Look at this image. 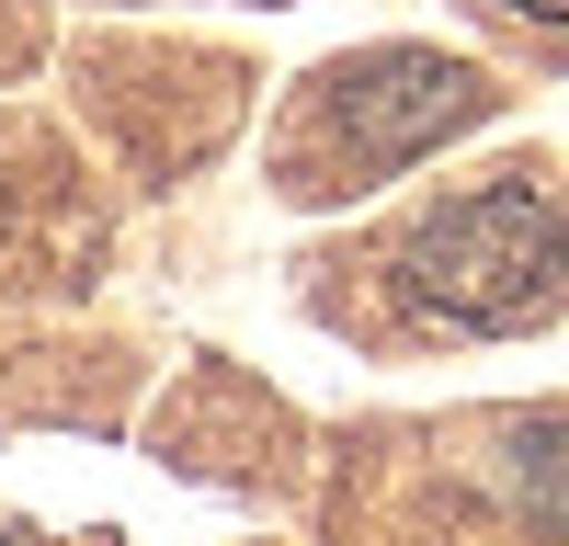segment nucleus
Instances as JSON below:
<instances>
[{
	"label": "nucleus",
	"instance_id": "nucleus-5",
	"mask_svg": "<svg viewBox=\"0 0 569 546\" xmlns=\"http://www.w3.org/2000/svg\"><path fill=\"white\" fill-rule=\"evenodd\" d=\"M0 546H34V535H0Z\"/></svg>",
	"mask_w": 569,
	"mask_h": 546
},
{
	"label": "nucleus",
	"instance_id": "nucleus-3",
	"mask_svg": "<svg viewBox=\"0 0 569 546\" xmlns=\"http://www.w3.org/2000/svg\"><path fill=\"white\" fill-rule=\"evenodd\" d=\"M512 489H525V513L547 535H569V410H547V422L512 433Z\"/></svg>",
	"mask_w": 569,
	"mask_h": 546
},
{
	"label": "nucleus",
	"instance_id": "nucleus-1",
	"mask_svg": "<svg viewBox=\"0 0 569 546\" xmlns=\"http://www.w3.org/2000/svg\"><path fill=\"white\" fill-rule=\"evenodd\" d=\"M410 296L467 318V331H536V318L569 296V216L536 194V182H501V194H467L433 228H410Z\"/></svg>",
	"mask_w": 569,
	"mask_h": 546
},
{
	"label": "nucleus",
	"instance_id": "nucleus-2",
	"mask_svg": "<svg viewBox=\"0 0 569 546\" xmlns=\"http://www.w3.org/2000/svg\"><path fill=\"white\" fill-rule=\"evenodd\" d=\"M490 80L467 58H433V46H388V58H353L330 80V125H342V149L365 171H399L421 149H445L456 125H479Z\"/></svg>",
	"mask_w": 569,
	"mask_h": 546
},
{
	"label": "nucleus",
	"instance_id": "nucleus-4",
	"mask_svg": "<svg viewBox=\"0 0 569 546\" xmlns=\"http://www.w3.org/2000/svg\"><path fill=\"white\" fill-rule=\"evenodd\" d=\"M512 12H525V23H569V0H512Z\"/></svg>",
	"mask_w": 569,
	"mask_h": 546
}]
</instances>
